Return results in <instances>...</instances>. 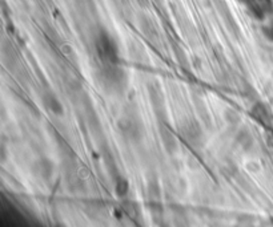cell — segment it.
<instances>
[{
    "mask_svg": "<svg viewBox=\"0 0 273 227\" xmlns=\"http://www.w3.org/2000/svg\"><path fill=\"white\" fill-rule=\"evenodd\" d=\"M43 103L47 107L48 111H51L56 116H62L64 113V109L62 107V104L58 100V97L52 93H45L44 97H43Z\"/></svg>",
    "mask_w": 273,
    "mask_h": 227,
    "instance_id": "cell-3",
    "label": "cell"
},
{
    "mask_svg": "<svg viewBox=\"0 0 273 227\" xmlns=\"http://www.w3.org/2000/svg\"><path fill=\"white\" fill-rule=\"evenodd\" d=\"M96 51L100 60L108 65V67H113L117 62V47L115 41L111 39V36L108 33H99L96 37V43H95Z\"/></svg>",
    "mask_w": 273,
    "mask_h": 227,
    "instance_id": "cell-1",
    "label": "cell"
},
{
    "mask_svg": "<svg viewBox=\"0 0 273 227\" xmlns=\"http://www.w3.org/2000/svg\"><path fill=\"white\" fill-rule=\"evenodd\" d=\"M128 189H130V183L126 178H119L116 181V185H115V192L119 197H124L128 193Z\"/></svg>",
    "mask_w": 273,
    "mask_h": 227,
    "instance_id": "cell-4",
    "label": "cell"
},
{
    "mask_svg": "<svg viewBox=\"0 0 273 227\" xmlns=\"http://www.w3.org/2000/svg\"><path fill=\"white\" fill-rule=\"evenodd\" d=\"M264 35L267 39H269L271 41H273V23L269 24L268 27L264 28Z\"/></svg>",
    "mask_w": 273,
    "mask_h": 227,
    "instance_id": "cell-5",
    "label": "cell"
},
{
    "mask_svg": "<svg viewBox=\"0 0 273 227\" xmlns=\"http://www.w3.org/2000/svg\"><path fill=\"white\" fill-rule=\"evenodd\" d=\"M248 5L257 18H263L273 9L272 0H248Z\"/></svg>",
    "mask_w": 273,
    "mask_h": 227,
    "instance_id": "cell-2",
    "label": "cell"
}]
</instances>
